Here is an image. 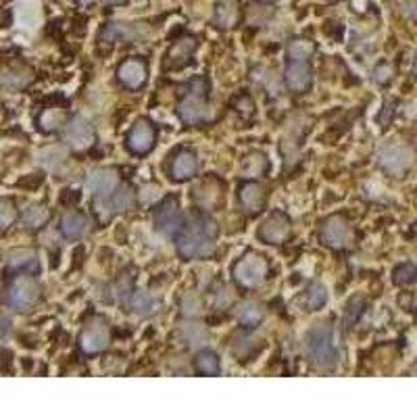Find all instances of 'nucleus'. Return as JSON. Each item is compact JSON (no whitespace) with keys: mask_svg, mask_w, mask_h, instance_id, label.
<instances>
[{"mask_svg":"<svg viewBox=\"0 0 417 417\" xmlns=\"http://www.w3.org/2000/svg\"><path fill=\"white\" fill-rule=\"evenodd\" d=\"M305 351L318 369H334L338 363V351L332 327L325 323H315L313 327H309L305 334Z\"/></svg>","mask_w":417,"mask_h":417,"instance_id":"nucleus-1","label":"nucleus"},{"mask_svg":"<svg viewBox=\"0 0 417 417\" xmlns=\"http://www.w3.org/2000/svg\"><path fill=\"white\" fill-rule=\"evenodd\" d=\"M211 249H213V227L205 220H194L178 240V251L186 259L205 257L211 253Z\"/></svg>","mask_w":417,"mask_h":417,"instance_id":"nucleus-2","label":"nucleus"},{"mask_svg":"<svg viewBox=\"0 0 417 417\" xmlns=\"http://www.w3.org/2000/svg\"><path fill=\"white\" fill-rule=\"evenodd\" d=\"M40 300V286L32 276H19L6 292V305L17 311H30Z\"/></svg>","mask_w":417,"mask_h":417,"instance_id":"nucleus-3","label":"nucleus"},{"mask_svg":"<svg viewBox=\"0 0 417 417\" xmlns=\"http://www.w3.org/2000/svg\"><path fill=\"white\" fill-rule=\"evenodd\" d=\"M380 165L386 171L401 175L413 165V151L405 144H386L380 151Z\"/></svg>","mask_w":417,"mask_h":417,"instance_id":"nucleus-4","label":"nucleus"},{"mask_svg":"<svg viewBox=\"0 0 417 417\" xmlns=\"http://www.w3.org/2000/svg\"><path fill=\"white\" fill-rule=\"evenodd\" d=\"M234 276L244 286H259L267 276V263L259 255H249L236 265Z\"/></svg>","mask_w":417,"mask_h":417,"instance_id":"nucleus-5","label":"nucleus"},{"mask_svg":"<svg viewBox=\"0 0 417 417\" xmlns=\"http://www.w3.org/2000/svg\"><path fill=\"white\" fill-rule=\"evenodd\" d=\"M80 345H82L84 353L90 354L100 353L102 349H107V345H109V330H107V325L100 323V321L90 323V325L82 332Z\"/></svg>","mask_w":417,"mask_h":417,"instance_id":"nucleus-6","label":"nucleus"},{"mask_svg":"<svg viewBox=\"0 0 417 417\" xmlns=\"http://www.w3.org/2000/svg\"><path fill=\"white\" fill-rule=\"evenodd\" d=\"M65 140L73 146V148H86L92 144L94 140V131L92 126L84 119V117H73L67 128H65Z\"/></svg>","mask_w":417,"mask_h":417,"instance_id":"nucleus-7","label":"nucleus"},{"mask_svg":"<svg viewBox=\"0 0 417 417\" xmlns=\"http://www.w3.org/2000/svg\"><path fill=\"white\" fill-rule=\"evenodd\" d=\"M349 238H351L349 225L345 224L342 220H338V217L327 220V222L323 224V227H321V240H323L327 247L340 249V247H345V244L349 242Z\"/></svg>","mask_w":417,"mask_h":417,"instance_id":"nucleus-8","label":"nucleus"},{"mask_svg":"<svg viewBox=\"0 0 417 417\" xmlns=\"http://www.w3.org/2000/svg\"><path fill=\"white\" fill-rule=\"evenodd\" d=\"M155 225L163 234H173L180 229V211L175 200H167L165 205H161L155 213Z\"/></svg>","mask_w":417,"mask_h":417,"instance_id":"nucleus-9","label":"nucleus"},{"mask_svg":"<svg viewBox=\"0 0 417 417\" xmlns=\"http://www.w3.org/2000/svg\"><path fill=\"white\" fill-rule=\"evenodd\" d=\"M155 131L148 121H138L128 134V146L131 153H146L153 146Z\"/></svg>","mask_w":417,"mask_h":417,"instance_id":"nucleus-10","label":"nucleus"},{"mask_svg":"<svg viewBox=\"0 0 417 417\" xmlns=\"http://www.w3.org/2000/svg\"><path fill=\"white\" fill-rule=\"evenodd\" d=\"M290 234V224L284 215H274L269 217L265 224L261 225V238L265 242H274V244H280L288 238Z\"/></svg>","mask_w":417,"mask_h":417,"instance_id":"nucleus-11","label":"nucleus"},{"mask_svg":"<svg viewBox=\"0 0 417 417\" xmlns=\"http://www.w3.org/2000/svg\"><path fill=\"white\" fill-rule=\"evenodd\" d=\"M180 117L186 121V124H200L205 117H207V104H205V100L200 97H193L184 98L182 102H180Z\"/></svg>","mask_w":417,"mask_h":417,"instance_id":"nucleus-12","label":"nucleus"},{"mask_svg":"<svg viewBox=\"0 0 417 417\" xmlns=\"http://www.w3.org/2000/svg\"><path fill=\"white\" fill-rule=\"evenodd\" d=\"M88 190L94 194H107L111 193L117 186V173L113 169H97L90 178H88Z\"/></svg>","mask_w":417,"mask_h":417,"instance_id":"nucleus-13","label":"nucleus"},{"mask_svg":"<svg viewBox=\"0 0 417 417\" xmlns=\"http://www.w3.org/2000/svg\"><path fill=\"white\" fill-rule=\"evenodd\" d=\"M286 82L292 90H305L311 84V69L300 61H294L286 69Z\"/></svg>","mask_w":417,"mask_h":417,"instance_id":"nucleus-14","label":"nucleus"},{"mask_svg":"<svg viewBox=\"0 0 417 417\" xmlns=\"http://www.w3.org/2000/svg\"><path fill=\"white\" fill-rule=\"evenodd\" d=\"M119 80L129 88H138L146 80V69H144V65L138 63V61H128V63H124L119 67Z\"/></svg>","mask_w":417,"mask_h":417,"instance_id":"nucleus-15","label":"nucleus"},{"mask_svg":"<svg viewBox=\"0 0 417 417\" xmlns=\"http://www.w3.org/2000/svg\"><path fill=\"white\" fill-rule=\"evenodd\" d=\"M86 217L84 215H80V213H67L63 217V222H61V229H63V234L67 238H80L84 232H86Z\"/></svg>","mask_w":417,"mask_h":417,"instance_id":"nucleus-16","label":"nucleus"},{"mask_svg":"<svg viewBox=\"0 0 417 417\" xmlns=\"http://www.w3.org/2000/svg\"><path fill=\"white\" fill-rule=\"evenodd\" d=\"M129 190L128 188H124V190H119V193L115 194V198L104 207L102 202H98V213L102 215V217H111L113 213H117V211H126L129 207Z\"/></svg>","mask_w":417,"mask_h":417,"instance_id":"nucleus-17","label":"nucleus"},{"mask_svg":"<svg viewBox=\"0 0 417 417\" xmlns=\"http://www.w3.org/2000/svg\"><path fill=\"white\" fill-rule=\"evenodd\" d=\"M38 265L36 261V253L28 251V249H21V251H15L9 255V269L13 271H23V269H32Z\"/></svg>","mask_w":417,"mask_h":417,"instance_id":"nucleus-18","label":"nucleus"},{"mask_svg":"<svg viewBox=\"0 0 417 417\" xmlns=\"http://www.w3.org/2000/svg\"><path fill=\"white\" fill-rule=\"evenodd\" d=\"M196 167H198V163H196V157H194L193 153H182L173 163V175L178 180L190 178V175L196 173Z\"/></svg>","mask_w":417,"mask_h":417,"instance_id":"nucleus-19","label":"nucleus"},{"mask_svg":"<svg viewBox=\"0 0 417 417\" xmlns=\"http://www.w3.org/2000/svg\"><path fill=\"white\" fill-rule=\"evenodd\" d=\"M196 369L200 374H207V376H217L222 365H220V359L213 351H202L196 357Z\"/></svg>","mask_w":417,"mask_h":417,"instance_id":"nucleus-20","label":"nucleus"},{"mask_svg":"<svg viewBox=\"0 0 417 417\" xmlns=\"http://www.w3.org/2000/svg\"><path fill=\"white\" fill-rule=\"evenodd\" d=\"M240 200H242V205H244L247 209L257 211V209H261L263 200H265L263 188L257 186V184H249V186H244V188H242V193H240Z\"/></svg>","mask_w":417,"mask_h":417,"instance_id":"nucleus-21","label":"nucleus"},{"mask_svg":"<svg viewBox=\"0 0 417 417\" xmlns=\"http://www.w3.org/2000/svg\"><path fill=\"white\" fill-rule=\"evenodd\" d=\"M30 80H32L30 71H21V69L6 71V73H2V77H0L2 86H6V88H11V90H21L23 86L30 84Z\"/></svg>","mask_w":417,"mask_h":417,"instance_id":"nucleus-22","label":"nucleus"},{"mask_svg":"<svg viewBox=\"0 0 417 417\" xmlns=\"http://www.w3.org/2000/svg\"><path fill=\"white\" fill-rule=\"evenodd\" d=\"M236 318L244 325H253V323H259L263 320V309L257 303H242L236 311Z\"/></svg>","mask_w":417,"mask_h":417,"instance_id":"nucleus-23","label":"nucleus"},{"mask_svg":"<svg viewBox=\"0 0 417 417\" xmlns=\"http://www.w3.org/2000/svg\"><path fill=\"white\" fill-rule=\"evenodd\" d=\"M236 15H238V11H236V2H234V0H220V2H217L215 19H217L220 26L229 28V26L236 21Z\"/></svg>","mask_w":417,"mask_h":417,"instance_id":"nucleus-24","label":"nucleus"},{"mask_svg":"<svg viewBox=\"0 0 417 417\" xmlns=\"http://www.w3.org/2000/svg\"><path fill=\"white\" fill-rule=\"evenodd\" d=\"M21 220L28 227H40L48 222V211L42 205H30V207H26Z\"/></svg>","mask_w":417,"mask_h":417,"instance_id":"nucleus-25","label":"nucleus"},{"mask_svg":"<svg viewBox=\"0 0 417 417\" xmlns=\"http://www.w3.org/2000/svg\"><path fill=\"white\" fill-rule=\"evenodd\" d=\"M313 50H315V46H313V42H309V40H303V38H298V40H292L288 46V55L294 59V61H303V59H307L309 55H313Z\"/></svg>","mask_w":417,"mask_h":417,"instance_id":"nucleus-26","label":"nucleus"},{"mask_svg":"<svg viewBox=\"0 0 417 417\" xmlns=\"http://www.w3.org/2000/svg\"><path fill=\"white\" fill-rule=\"evenodd\" d=\"M305 303H307L309 309H321L327 303V290H325V286L323 284H313L311 288L307 290Z\"/></svg>","mask_w":417,"mask_h":417,"instance_id":"nucleus-27","label":"nucleus"},{"mask_svg":"<svg viewBox=\"0 0 417 417\" xmlns=\"http://www.w3.org/2000/svg\"><path fill=\"white\" fill-rule=\"evenodd\" d=\"M394 282L396 284H416L417 282V267L411 263H405L394 269Z\"/></svg>","mask_w":417,"mask_h":417,"instance_id":"nucleus-28","label":"nucleus"},{"mask_svg":"<svg viewBox=\"0 0 417 417\" xmlns=\"http://www.w3.org/2000/svg\"><path fill=\"white\" fill-rule=\"evenodd\" d=\"M61 124H63V111L61 109H48L40 117V126L44 129H57Z\"/></svg>","mask_w":417,"mask_h":417,"instance_id":"nucleus-29","label":"nucleus"},{"mask_svg":"<svg viewBox=\"0 0 417 417\" xmlns=\"http://www.w3.org/2000/svg\"><path fill=\"white\" fill-rule=\"evenodd\" d=\"M265 169V159L261 155H251L244 159V165H242V173L244 175H261Z\"/></svg>","mask_w":417,"mask_h":417,"instance_id":"nucleus-30","label":"nucleus"},{"mask_svg":"<svg viewBox=\"0 0 417 417\" xmlns=\"http://www.w3.org/2000/svg\"><path fill=\"white\" fill-rule=\"evenodd\" d=\"M15 207H13V202L11 200H0V232H4L9 225L15 222Z\"/></svg>","mask_w":417,"mask_h":417,"instance_id":"nucleus-31","label":"nucleus"},{"mask_svg":"<svg viewBox=\"0 0 417 417\" xmlns=\"http://www.w3.org/2000/svg\"><path fill=\"white\" fill-rule=\"evenodd\" d=\"M131 309L136 313H148L153 309V298L144 292H136L134 298H131Z\"/></svg>","mask_w":417,"mask_h":417,"instance_id":"nucleus-32","label":"nucleus"},{"mask_svg":"<svg viewBox=\"0 0 417 417\" xmlns=\"http://www.w3.org/2000/svg\"><path fill=\"white\" fill-rule=\"evenodd\" d=\"M194 44L193 40H184V42H180L178 46H173V50H171V59H188V55L194 50Z\"/></svg>","mask_w":417,"mask_h":417,"instance_id":"nucleus-33","label":"nucleus"},{"mask_svg":"<svg viewBox=\"0 0 417 417\" xmlns=\"http://www.w3.org/2000/svg\"><path fill=\"white\" fill-rule=\"evenodd\" d=\"M182 334L186 336V340H190V345H198L205 338V332L200 327H196V325H186L182 330Z\"/></svg>","mask_w":417,"mask_h":417,"instance_id":"nucleus-34","label":"nucleus"},{"mask_svg":"<svg viewBox=\"0 0 417 417\" xmlns=\"http://www.w3.org/2000/svg\"><path fill=\"white\" fill-rule=\"evenodd\" d=\"M374 75H376V82L378 84H384V82H388L392 77V67L390 65H380V67H376Z\"/></svg>","mask_w":417,"mask_h":417,"instance_id":"nucleus-35","label":"nucleus"},{"mask_svg":"<svg viewBox=\"0 0 417 417\" xmlns=\"http://www.w3.org/2000/svg\"><path fill=\"white\" fill-rule=\"evenodd\" d=\"M401 9L407 17L417 21V0H401Z\"/></svg>","mask_w":417,"mask_h":417,"instance_id":"nucleus-36","label":"nucleus"},{"mask_svg":"<svg viewBox=\"0 0 417 417\" xmlns=\"http://www.w3.org/2000/svg\"><path fill=\"white\" fill-rule=\"evenodd\" d=\"M104 2H109V4H121V2H128V0H104Z\"/></svg>","mask_w":417,"mask_h":417,"instance_id":"nucleus-37","label":"nucleus"},{"mask_svg":"<svg viewBox=\"0 0 417 417\" xmlns=\"http://www.w3.org/2000/svg\"><path fill=\"white\" fill-rule=\"evenodd\" d=\"M413 73L417 75V59H416V65H413Z\"/></svg>","mask_w":417,"mask_h":417,"instance_id":"nucleus-38","label":"nucleus"},{"mask_svg":"<svg viewBox=\"0 0 417 417\" xmlns=\"http://www.w3.org/2000/svg\"><path fill=\"white\" fill-rule=\"evenodd\" d=\"M80 2H92V0H80Z\"/></svg>","mask_w":417,"mask_h":417,"instance_id":"nucleus-39","label":"nucleus"},{"mask_svg":"<svg viewBox=\"0 0 417 417\" xmlns=\"http://www.w3.org/2000/svg\"><path fill=\"white\" fill-rule=\"evenodd\" d=\"M265 2H274V0H265Z\"/></svg>","mask_w":417,"mask_h":417,"instance_id":"nucleus-40","label":"nucleus"}]
</instances>
